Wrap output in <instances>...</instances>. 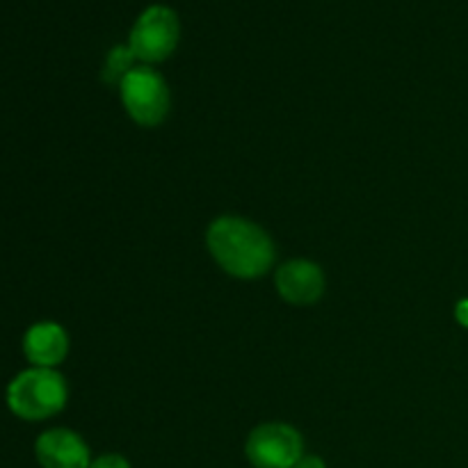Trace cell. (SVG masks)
Returning a JSON list of instances; mask_svg holds the SVG:
<instances>
[{
    "label": "cell",
    "mask_w": 468,
    "mask_h": 468,
    "mask_svg": "<svg viewBox=\"0 0 468 468\" xmlns=\"http://www.w3.org/2000/svg\"><path fill=\"white\" fill-rule=\"evenodd\" d=\"M206 247L224 272L245 282L265 277L277 256L268 231L238 215L213 219L206 231Z\"/></svg>",
    "instance_id": "6da1fadb"
},
{
    "label": "cell",
    "mask_w": 468,
    "mask_h": 468,
    "mask_svg": "<svg viewBox=\"0 0 468 468\" xmlns=\"http://www.w3.org/2000/svg\"><path fill=\"white\" fill-rule=\"evenodd\" d=\"M67 382L55 368H27L7 387V407L23 420H46L64 410Z\"/></svg>",
    "instance_id": "7a4b0ae2"
},
{
    "label": "cell",
    "mask_w": 468,
    "mask_h": 468,
    "mask_svg": "<svg viewBox=\"0 0 468 468\" xmlns=\"http://www.w3.org/2000/svg\"><path fill=\"white\" fill-rule=\"evenodd\" d=\"M123 110L135 123L144 128H155L167 119L172 99L165 78L151 67H135L119 82Z\"/></svg>",
    "instance_id": "3957f363"
},
{
    "label": "cell",
    "mask_w": 468,
    "mask_h": 468,
    "mask_svg": "<svg viewBox=\"0 0 468 468\" xmlns=\"http://www.w3.org/2000/svg\"><path fill=\"white\" fill-rule=\"evenodd\" d=\"M181 39V21L167 5H151L137 16L131 30V46L135 59L144 64H158L176 50Z\"/></svg>",
    "instance_id": "277c9868"
},
{
    "label": "cell",
    "mask_w": 468,
    "mask_h": 468,
    "mask_svg": "<svg viewBox=\"0 0 468 468\" xmlns=\"http://www.w3.org/2000/svg\"><path fill=\"white\" fill-rule=\"evenodd\" d=\"M245 455L256 468H292L304 455V441L292 425L263 423L251 430Z\"/></svg>",
    "instance_id": "5b68a950"
},
{
    "label": "cell",
    "mask_w": 468,
    "mask_h": 468,
    "mask_svg": "<svg viewBox=\"0 0 468 468\" xmlns=\"http://www.w3.org/2000/svg\"><path fill=\"white\" fill-rule=\"evenodd\" d=\"M274 286L283 302L292 306H311L324 295V272L318 263L306 259H292L274 274Z\"/></svg>",
    "instance_id": "8992f818"
},
{
    "label": "cell",
    "mask_w": 468,
    "mask_h": 468,
    "mask_svg": "<svg viewBox=\"0 0 468 468\" xmlns=\"http://www.w3.org/2000/svg\"><path fill=\"white\" fill-rule=\"evenodd\" d=\"M35 455L41 468H90V448L80 434L55 428L41 434L35 443Z\"/></svg>",
    "instance_id": "52a82bcc"
},
{
    "label": "cell",
    "mask_w": 468,
    "mask_h": 468,
    "mask_svg": "<svg viewBox=\"0 0 468 468\" xmlns=\"http://www.w3.org/2000/svg\"><path fill=\"white\" fill-rule=\"evenodd\" d=\"M23 352L35 368H55L69 355V336L62 324L37 323L23 336Z\"/></svg>",
    "instance_id": "ba28073f"
},
{
    "label": "cell",
    "mask_w": 468,
    "mask_h": 468,
    "mask_svg": "<svg viewBox=\"0 0 468 468\" xmlns=\"http://www.w3.org/2000/svg\"><path fill=\"white\" fill-rule=\"evenodd\" d=\"M133 62H135V55H133L131 46H114L112 50L105 58L103 67V80L105 82H122L128 73L133 71Z\"/></svg>",
    "instance_id": "9c48e42d"
},
{
    "label": "cell",
    "mask_w": 468,
    "mask_h": 468,
    "mask_svg": "<svg viewBox=\"0 0 468 468\" xmlns=\"http://www.w3.org/2000/svg\"><path fill=\"white\" fill-rule=\"evenodd\" d=\"M90 468H131L126 457L117 455V452H110V455H101L96 460H91Z\"/></svg>",
    "instance_id": "30bf717a"
},
{
    "label": "cell",
    "mask_w": 468,
    "mask_h": 468,
    "mask_svg": "<svg viewBox=\"0 0 468 468\" xmlns=\"http://www.w3.org/2000/svg\"><path fill=\"white\" fill-rule=\"evenodd\" d=\"M292 468H327L324 466V462L320 460V457H315V455H302V460L297 462L295 466Z\"/></svg>",
    "instance_id": "8fae6325"
},
{
    "label": "cell",
    "mask_w": 468,
    "mask_h": 468,
    "mask_svg": "<svg viewBox=\"0 0 468 468\" xmlns=\"http://www.w3.org/2000/svg\"><path fill=\"white\" fill-rule=\"evenodd\" d=\"M457 320H460L462 324H464V327H468V300H464V302H460V304H457Z\"/></svg>",
    "instance_id": "7c38bea8"
}]
</instances>
